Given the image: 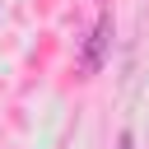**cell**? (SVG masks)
Segmentation results:
<instances>
[{"instance_id":"6da1fadb","label":"cell","mask_w":149,"mask_h":149,"mask_svg":"<svg viewBox=\"0 0 149 149\" xmlns=\"http://www.w3.org/2000/svg\"><path fill=\"white\" fill-rule=\"evenodd\" d=\"M107 42H112V19H98V28H93V42H88V51H84V70H98V61H102Z\"/></svg>"}]
</instances>
